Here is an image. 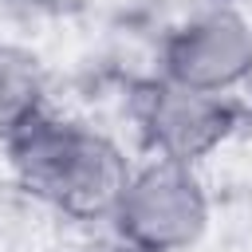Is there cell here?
Returning a JSON list of instances; mask_svg holds the SVG:
<instances>
[{
  "instance_id": "cell-3",
  "label": "cell",
  "mask_w": 252,
  "mask_h": 252,
  "mask_svg": "<svg viewBox=\"0 0 252 252\" xmlns=\"http://www.w3.org/2000/svg\"><path fill=\"white\" fill-rule=\"evenodd\" d=\"M130 114L146 150L161 161L197 165L240 130V102L232 94H209L161 75L138 83Z\"/></svg>"
},
{
  "instance_id": "cell-5",
  "label": "cell",
  "mask_w": 252,
  "mask_h": 252,
  "mask_svg": "<svg viewBox=\"0 0 252 252\" xmlns=\"http://www.w3.org/2000/svg\"><path fill=\"white\" fill-rule=\"evenodd\" d=\"M47 83H43V67L28 47L16 43H0V146L20 134L35 114L47 110L43 102Z\"/></svg>"
},
{
  "instance_id": "cell-6",
  "label": "cell",
  "mask_w": 252,
  "mask_h": 252,
  "mask_svg": "<svg viewBox=\"0 0 252 252\" xmlns=\"http://www.w3.org/2000/svg\"><path fill=\"white\" fill-rule=\"evenodd\" d=\"M87 252H142V248H134V244H126V240H102V244H91Z\"/></svg>"
},
{
  "instance_id": "cell-4",
  "label": "cell",
  "mask_w": 252,
  "mask_h": 252,
  "mask_svg": "<svg viewBox=\"0 0 252 252\" xmlns=\"http://www.w3.org/2000/svg\"><path fill=\"white\" fill-rule=\"evenodd\" d=\"M158 75L209 94L236 91L252 79V24L232 8L189 16L161 39Z\"/></svg>"
},
{
  "instance_id": "cell-1",
  "label": "cell",
  "mask_w": 252,
  "mask_h": 252,
  "mask_svg": "<svg viewBox=\"0 0 252 252\" xmlns=\"http://www.w3.org/2000/svg\"><path fill=\"white\" fill-rule=\"evenodd\" d=\"M4 154L16 181L71 220H110L134 177L114 138L51 110L12 134Z\"/></svg>"
},
{
  "instance_id": "cell-2",
  "label": "cell",
  "mask_w": 252,
  "mask_h": 252,
  "mask_svg": "<svg viewBox=\"0 0 252 252\" xmlns=\"http://www.w3.org/2000/svg\"><path fill=\"white\" fill-rule=\"evenodd\" d=\"M209 213V193L193 165L154 158L134 169L110 228L142 252H185L205 236Z\"/></svg>"
}]
</instances>
